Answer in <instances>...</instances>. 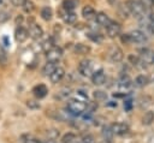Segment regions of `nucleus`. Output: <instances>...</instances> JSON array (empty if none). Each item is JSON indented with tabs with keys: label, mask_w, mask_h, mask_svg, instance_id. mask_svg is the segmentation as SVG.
<instances>
[{
	"label": "nucleus",
	"mask_w": 154,
	"mask_h": 143,
	"mask_svg": "<svg viewBox=\"0 0 154 143\" xmlns=\"http://www.w3.org/2000/svg\"><path fill=\"white\" fill-rule=\"evenodd\" d=\"M67 111L75 115H79L83 114L87 111V103L83 100L79 99H70L67 101V106H66Z\"/></svg>",
	"instance_id": "1"
},
{
	"label": "nucleus",
	"mask_w": 154,
	"mask_h": 143,
	"mask_svg": "<svg viewBox=\"0 0 154 143\" xmlns=\"http://www.w3.org/2000/svg\"><path fill=\"white\" fill-rule=\"evenodd\" d=\"M125 6L128 7V10H129V12H130L131 16L138 17V18H141L142 16H144V13L147 11L138 0H126Z\"/></svg>",
	"instance_id": "2"
},
{
	"label": "nucleus",
	"mask_w": 154,
	"mask_h": 143,
	"mask_svg": "<svg viewBox=\"0 0 154 143\" xmlns=\"http://www.w3.org/2000/svg\"><path fill=\"white\" fill-rule=\"evenodd\" d=\"M106 32H107V36L111 37V38H114V37H118L120 34H122V25L118 23V22H111L107 26H106Z\"/></svg>",
	"instance_id": "3"
},
{
	"label": "nucleus",
	"mask_w": 154,
	"mask_h": 143,
	"mask_svg": "<svg viewBox=\"0 0 154 143\" xmlns=\"http://www.w3.org/2000/svg\"><path fill=\"white\" fill-rule=\"evenodd\" d=\"M78 71H79V73L82 75V76H85V77H91V75H93V64H91V61L90 60H88V59H84V60H82L81 62H79V65H78Z\"/></svg>",
	"instance_id": "4"
},
{
	"label": "nucleus",
	"mask_w": 154,
	"mask_h": 143,
	"mask_svg": "<svg viewBox=\"0 0 154 143\" xmlns=\"http://www.w3.org/2000/svg\"><path fill=\"white\" fill-rule=\"evenodd\" d=\"M46 56H47L48 61L58 62L61 59V56H63V50L59 47H52L49 50L46 52Z\"/></svg>",
	"instance_id": "5"
},
{
	"label": "nucleus",
	"mask_w": 154,
	"mask_h": 143,
	"mask_svg": "<svg viewBox=\"0 0 154 143\" xmlns=\"http://www.w3.org/2000/svg\"><path fill=\"white\" fill-rule=\"evenodd\" d=\"M111 130H112L113 135L123 136L129 132V125L125 123H114L111 125Z\"/></svg>",
	"instance_id": "6"
},
{
	"label": "nucleus",
	"mask_w": 154,
	"mask_h": 143,
	"mask_svg": "<svg viewBox=\"0 0 154 143\" xmlns=\"http://www.w3.org/2000/svg\"><path fill=\"white\" fill-rule=\"evenodd\" d=\"M108 58L112 62H119L123 60L124 58V54H123V50L119 48V47H112L109 50H108Z\"/></svg>",
	"instance_id": "7"
},
{
	"label": "nucleus",
	"mask_w": 154,
	"mask_h": 143,
	"mask_svg": "<svg viewBox=\"0 0 154 143\" xmlns=\"http://www.w3.org/2000/svg\"><path fill=\"white\" fill-rule=\"evenodd\" d=\"M129 34H130L132 43H143V42L147 41V34L141 31V30H134Z\"/></svg>",
	"instance_id": "8"
},
{
	"label": "nucleus",
	"mask_w": 154,
	"mask_h": 143,
	"mask_svg": "<svg viewBox=\"0 0 154 143\" xmlns=\"http://www.w3.org/2000/svg\"><path fill=\"white\" fill-rule=\"evenodd\" d=\"M29 36L31 37V38H34V40H38V38H41L42 37V35H43V30H42V28L38 25V24H36V23H32L30 26H29Z\"/></svg>",
	"instance_id": "9"
},
{
	"label": "nucleus",
	"mask_w": 154,
	"mask_h": 143,
	"mask_svg": "<svg viewBox=\"0 0 154 143\" xmlns=\"http://www.w3.org/2000/svg\"><path fill=\"white\" fill-rule=\"evenodd\" d=\"M105 81H106V75H105V72H103L102 68L93 72V75H91V82H93V84H95V85H102L105 83Z\"/></svg>",
	"instance_id": "10"
},
{
	"label": "nucleus",
	"mask_w": 154,
	"mask_h": 143,
	"mask_svg": "<svg viewBox=\"0 0 154 143\" xmlns=\"http://www.w3.org/2000/svg\"><path fill=\"white\" fill-rule=\"evenodd\" d=\"M64 76H65V70L63 67H60V66H57V68L51 73L49 79H51L52 83L57 84V83H59L64 78Z\"/></svg>",
	"instance_id": "11"
},
{
	"label": "nucleus",
	"mask_w": 154,
	"mask_h": 143,
	"mask_svg": "<svg viewBox=\"0 0 154 143\" xmlns=\"http://www.w3.org/2000/svg\"><path fill=\"white\" fill-rule=\"evenodd\" d=\"M95 20H96V23H97L99 25L105 26V28L112 22L111 18L108 17V14L105 13V12H99V13H96V14H95Z\"/></svg>",
	"instance_id": "12"
},
{
	"label": "nucleus",
	"mask_w": 154,
	"mask_h": 143,
	"mask_svg": "<svg viewBox=\"0 0 154 143\" xmlns=\"http://www.w3.org/2000/svg\"><path fill=\"white\" fill-rule=\"evenodd\" d=\"M28 36H29V31H28L25 28H23V26H18V28L16 29L14 37H16V41H17V42H19V43L24 42V41L28 38Z\"/></svg>",
	"instance_id": "13"
},
{
	"label": "nucleus",
	"mask_w": 154,
	"mask_h": 143,
	"mask_svg": "<svg viewBox=\"0 0 154 143\" xmlns=\"http://www.w3.org/2000/svg\"><path fill=\"white\" fill-rule=\"evenodd\" d=\"M61 17H63L64 22L67 23V24H75L77 22V14L73 11H65L64 10V13L61 14Z\"/></svg>",
	"instance_id": "14"
},
{
	"label": "nucleus",
	"mask_w": 154,
	"mask_h": 143,
	"mask_svg": "<svg viewBox=\"0 0 154 143\" xmlns=\"http://www.w3.org/2000/svg\"><path fill=\"white\" fill-rule=\"evenodd\" d=\"M32 93H34V95H35L36 97L42 99V97H45V96L47 95L48 89H47L46 85H43V84H38V85H36V87L32 89Z\"/></svg>",
	"instance_id": "15"
},
{
	"label": "nucleus",
	"mask_w": 154,
	"mask_h": 143,
	"mask_svg": "<svg viewBox=\"0 0 154 143\" xmlns=\"http://www.w3.org/2000/svg\"><path fill=\"white\" fill-rule=\"evenodd\" d=\"M61 143H83V141H82L78 136H76L75 133L69 132V133H66V135L63 137Z\"/></svg>",
	"instance_id": "16"
},
{
	"label": "nucleus",
	"mask_w": 154,
	"mask_h": 143,
	"mask_svg": "<svg viewBox=\"0 0 154 143\" xmlns=\"http://www.w3.org/2000/svg\"><path fill=\"white\" fill-rule=\"evenodd\" d=\"M20 143H43V141L38 139L34 135L30 133H24L20 136Z\"/></svg>",
	"instance_id": "17"
},
{
	"label": "nucleus",
	"mask_w": 154,
	"mask_h": 143,
	"mask_svg": "<svg viewBox=\"0 0 154 143\" xmlns=\"http://www.w3.org/2000/svg\"><path fill=\"white\" fill-rule=\"evenodd\" d=\"M95 10L90 6V5H85L83 8H82V16L85 18V19H91V18H95Z\"/></svg>",
	"instance_id": "18"
},
{
	"label": "nucleus",
	"mask_w": 154,
	"mask_h": 143,
	"mask_svg": "<svg viewBox=\"0 0 154 143\" xmlns=\"http://www.w3.org/2000/svg\"><path fill=\"white\" fill-rule=\"evenodd\" d=\"M73 50L76 54H81V55H84L87 53H89L90 50V47L84 44V43H76L75 47H73Z\"/></svg>",
	"instance_id": "19"
},
{
	"label": "nucleus",
	"mask_w": 154,
	"mask_h": 143,
	"mask_svg": "<svg viewBox=\"0 0 154 143\" xmlns=\"http://www.w3.org/2000/svg\"><path fill=\"white\" fill-rule=\"evenodd\" d=\"M148 83H149V78H148L147 76H144V75H138V76L135 78V81H134V84H135V87H137V88H142V87L147 85Z\"/></svg>",
	"instance_id": "20"
},
{
	"label": "nucleus",
	"mask_w": 154,
	"mask_h": 143,
	"mask_svg": "<svg viewBox=\"0 0 154 143\" xmlns=\"http://www.w3.org/2000/svg\"><path fill=\"white\" fill-rule=\"evenodd\" d=\"M55 68H57V62H54V61H48V60H47V64L43 66L42 72H43L45 76H51V73H52Z\"/></svg>",
	"instance_id": "21"
},
{
	"label": "nucleus",
	"mask_w": 154,
	"mask_h": 143,
	"mask_svg": "<svg viewBox=\"0 0 154 143\" xmlns=\"http://www.w3.org/2000/svg\"><path fill=\"white\" fill-rule=\"evenodd\" d=\"M40 14H41V18H42L43 20L48 22V20H51V19H52L53 12H52V8H51V7H48V6H45V7H42V8H41V12H40Z\"/></svg>",
	"instance_id": "22"
},
{
	"label": "nucleus",
	"mask_w": 154,
	"mask_h": 143,
	"mask_svg": "<svg viewBox=\"0 0 154 143\" xmlns=\"http://www.w3.org/2000/svg\"><path fill=\"white\" fill-rule=\"evenodd\" d=\"M154 121V112L147 111L142 117V124L143 125H150Z\"/></svg>",
	"instance_id": "23"
},
{
	"label": "nucleus",
	"mask_w": 154,
	"mask_h": 143,
	"mask_svg": "<svg viewBox=\"0 0 154 143\" xmlns=\"http://www.w3.org/2000/svg\"><path fill=\"white\" fill-rule=\"evenodd\" d=\"M131 84H132V82H131V79H130L128 76H123V77L118 81V85H119V88H122V89H128V88L131 87Z\"/></svg>",
	"instance_id": "24"
},
{
	"label": "nucleus",
	"mask_w": 154,
	"mask_h": 143,
	"mask_svg": "<svg viewBox=\"0 0 154 143\" xmlns=\"http://www.w3.org/2000/svg\"><path fill=\"white\" fill-rule=\"evenodd\" d=\"M77 4H78L77 0H64L63 8L65 11H73V8L77 6Z\"/></svg>",
	"instance_id": "25"
},
{
	"label": "nucleus",
	"mask_w": 154,
	"mask_h": 143,
	"mask_svg": "<svg viewBox=\"0 0 154 143\" xmlns=\"http://www.w3.org/2000/svg\"><path fill=\"white\" fill-rule=\"evenodd\" d=\"M117 7H118V13H119L120 17L128 18L129 16H131L130 12H129V10H128V7L125 5H120V6H117Z\"/></svg>",
	"instance_id": "26"
},
{
	"label": "nucleus",
	"mask_w": 154,
	"mask_h": 143,
	"mask_svg": "<svg viewBox=\"0 0 154 143\" xmlns=\"http://www.w3.org/2000/svg\"><path fill=\"white\" fill-rule=\"evenodd\" d=\"M23 10H24V12H26V13H31L34 10H35V6H34V4L30 1V0H26L24 4H23Z\"/></svg>",
	"instance_id": "27"
},
{
	"label": "nucleus",
	"mask_w": 154,
	"mask_h": 143,
	"mask_svg": "<svg viewBox=\"0 0 154 143\" xmlns=\"http://www.w3.org/2000/svg\"><path fill=\"white\" fill-rule=\"evenodd\" d=\"M94 97H95L96 101H103V100L107 99V94L102 90H95L94 91Z\"/></svg>",
	"instance_id": "28"
},
{
	"label": "nucleus",
	"mask_w": 154,
	"mask_h": 143,
	"mask_svg": "<svg viewBox=\"0 0 154 143\" xmlns=\"http://www.w3.org/2000/svg\"><path fill=\"white\" fill-rule=\"evenodd\" d=\"M7 64V54H6V50L4 49V47L0 44V65L5 66Z\"/></svg>",
	"instance_id": "29"
},
{
	"label": "nucleus",
	"mask_w": 154,
	"mask_h": 143,
	"mask_svg": "<svg viewBox=\"0 0 154 143\" xmlns=\"http://www.w3.org/2000/svg\"><path fill=\"white\" fill-rule=\"evenodd\" d=\"M47 138H53V139H58L59 137V130L57 129H52V130H48L47 133H46Z\"/></svg>",
	"instance_id": "30"
},
{
	"label": "nucleus",
	"mask_w": 154,
	"mask_h": 143,
	"mask_svg": "<svg viewBox=\"0 0 154 143\" xmlns=\"http://www.w3.org/2000/svg\"><path fill=\"white\" fill-rule=\"evenodd\" d=\"M102 135H103L105 141H111L112 135H113V132H112V130H111V126H109V127H105L103 131H102Z\"/></svg>",
	"instance_id": "31"
},
{
	"label": "nucleus",
	"mask_w": 154,
	"mask_h": 143,
	"mask_svg": "<svg viewBox=\"0 0 154 143\" xmlns=\"http://www.w3.org/2000/svg\"><path fill=\"white\" fill-rule=\"evenodd\" d=\"M138 1L143 5V7L146 10H149V8L154 7V0H138Z\"/></svg>",
	"instance_id": "32"
},
{
	"label": "nucleus",
	"mask_w": 154,
	"mask_h": 143,
	"mask_svg": "<svg viewBox=\"0 0 154 143\" xmlns=\"http://www.w3.org/2000/svg\"><path fill=\"white\" fill-rule=\"evenodd\" d=\"M120 36V41L125 44H130L132 43L131 42V37H130V34H123V35H119Z\"/></svg>",
	"instance_id": "33"
},
{
	"label": "nucleus",
	"mask_w": 154,
	"mask_h": 143,
	"mask_svg": "<svg viewBox=\"0 0 154 143\" xmlns=\"http://www.w3.org/2000/svg\"><path fill=\"white\" fill-rule=\"evenodd\" d=\"M52 47H54V46H53V41H52L51 38L46 40V41L43 42V44H42V48H43V49H45L46 52H47V50H49V49H51Z\"/></svg>",
	"instance_id": "34"
},
{
	"label": "nucleus",
	"mask_w": 154,
	"mask_h": 143,
	"mask_svg": "<svg viewBox=\"0 0 154 143\" xmlns=\"http://www.w3.org/2000/svg\"><path fill=\"white\" fill-rule=\"evenodd\" d=\"M128 59H129V61H130L132 65L140 64V56H136L135 54H130V55L128 56Z\"/></svg>",
	"instance_id": "35"
},
{
	"label": "nucleus",
	"mask_w": 154,
	"mask_h": 143,
	"mask_svg": "<svg viewBox=\"0 0 154 143\" xmlns=\"http://www.w3.org/2000/svg\"><path fill=\"white\" fill-rule=\"evenodd\" d=\"M26 106H28L30 109L40 108V103H38V102H36V101H34V100H29V101L26 102Z\"/></svg>",
	"instance_id": "36"
},
{
	"label": "nucleus",
	"mask_w": 154,
	"mask_h": 143,
	"mask_svg": "<svg viewBox=\"0 0 154 143\" xmlns=\"http://www.w3.org/2000/svg\"><path fill=\"white\" fill-rule=\"evenodd\" d=\"M10 18V14L7 12H0V23H5Z\"/></svg>",
	"instance_id": "37"
},
{
	"label": "nucleus",
	"mask_w": 154,
	"mask_h": 143,
	"mask_svg": "<svg viewBox=\"0 0 154 143\" xmlns=\"http://www.w3.org/2000/svg\"><path fill=\"white\" fill-rule=\"evenodd\" d=\"M25 1H26V0H11V2H12L14 6H17V7L23 6V4H24Z\"/></svg>",
	"instance_id": "38"
},
{
	"label": "nucleus",
	"mask_w": 154,
	"mask_h": 143,
	"mask_svg": "<svg viewBox=\"0 0 154 143\" xmlns=\"http://www.w3.org/2000/svg\"><path fill=\"white\" fill-rule=\"evenodd\" d=\"M148 29L150 30V32L154 34V16H150V24H149Z\"/></svg>",
	"instance_id": "39"
},
{
	"label": "nucleus",
	"mask_w": 154,
	"mask_h": 143,
	"mask_svg": "<svg viewBox=\"0 0 154 143\" xmlns=\"http://www.w3.org/2000/svg\"><path fill=\"white\" fill-rule=\"evenodd\" d=\"M107 2L111 5V6H118L119 5V2H120V0H107Z\"/></svg>",
	"instance_id": "40"
},
{
	"label": "nucleus",
	"mask_w": 154,
	"mask_h": 143,
	"mask_svg": "<svg viewBox=\"0 0 154 143\" xmlns=\"http://www.w3.org/2000/svg\"><path fill=\"white\" fill-rule=\"evenodd\" d=\"M124 107H125L126 109H131V107H132V101H131V100H128V101H125V103H124Z\"/></svg>",
	"instance_id": "41"
},
{
	"label": "nucleus",
	"mask_w": 154,
	"mask_h": 143,
	"mask_svg": "<svg viewBox=\"0 0 154 143\" xmlns=\"http://www.w3.org/2000/svg\"><path fill=\"white\" fill-rule=\"evenodd\" d=\"M43 143H58V141L57 139H53V138H46L43 141Z\"/></svg>",
	"instance_id": "42"
},
{
	"label": "nucleus",
	"mask_w": 154,
	"mask_h": 143,
	"mask_svg": "<svg viewBox=\"0 0 154 143\" xmlns=\"http://www.w3.org/2000/svg\"><path fill=\"white\" fill-rule=\"evenodd\" d=\"M77 93H78V95H81V96H83L84 99H88V95H87V94H84V91H82V90H78Z\"/></svg>",
	"instance_id": "43"
},
{
	"label": "nucleus",
	"mask_w": 154,
	"mask_h": 143,
	"mask_svg": "<svg viewBox=\"0 0 154 143\" xmlns=\"http://www.w3.org/2000/svg\"><path fill=\"white\" fill-rule=\"evenodd\" d=\"M105 142H106V143H111V142H109V141H105Z\"/></svg>",
	"instance_id": "44"
},
{
	"label": "nucleus",
	"mask_w": 154,
	"mask_h": 143,
	"mask_svg": "<svg viewBox=\"0 0 154 143\" xmlns=\"http://www.w3.org/2000/svg\"><path fill=\"white\" fill-rule=\"evenodd\" d=\"M1 4H2V0H0V5H1Z\"/></svg>",
	"instance_id": "45"
},
{
	"label": "nucleus",
	"mask_w": 154,
	"mask_h": 143,
	"mask_svg": "<svg viewBox=\"0 0 154 143\" xmlns=\"http://www.w3.org/2000/svg\"><path fill=\"white\" fill-rule=\"evenodd\" d=\"M91 143H93V142H91Z\"/></svg>",
	"instance_id": "46"
}]
</instances>
